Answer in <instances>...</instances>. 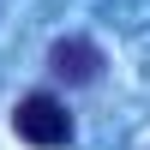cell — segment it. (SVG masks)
<instances>
[{
    "label": "cell",
    "mask_w": 150,
    "mask_h": 150,
    "mask_svg": "<svg viewBox=\"0 0 150 150\" xmlns=\"http://www.w3.org/2000/svg\"><path fill=\"white\" fill-rule=\"evenodd\" d=\"M12 132L30 150H60V144H72V114H66V102L54 90H30L12 108Z\"/></svg>",
    "instance_id": "6da1fadb"
},
{
    "label": "cell",
    "mask_w": 150,
    "mask_h": 150,
    "mask_svg": "<svg viewBox=\"0 0 150 150\" xmlns=\"http://www.w3.org/2000/svg\"><path fill=\"white\" fill-rule=\"evenodd\" d=\"M102 48L90 42V36H60L54 48H48V72H54L60 84H96L102 78Z\"/></svg>",
    "instance_id": "7a4b0ae2"
}]
</instances>
